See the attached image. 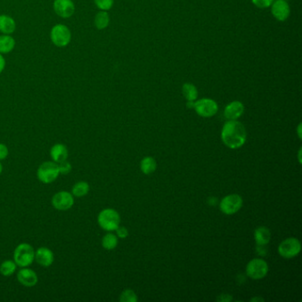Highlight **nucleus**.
I'll list each match as a JSON object with an SVG mask.
<instances>
[{
    "instance_id": "obj_11",
    "label": "nucleus",
    "mask_w": 302,
    "mask_h": 302,
    "mask_svg": "<svg viewBox=\"0 0 302 302\" xmlns=\"http://www.w3.org/2000/svg\"><path fill=\"white\" fill-rule=\"evenodd\" d=\"M17 280L24 286L33 287L38 282V276L36 273L30 268H20V270L17 273Z\"/></svg>"
},
{
    "instance_id": "obj_8",
    "label": "nucleus",
    "mask_w": 302,
    "mask_h": 302,
    "mask_svg": "<svg viewBox=\"0 0 302 302\" xmlns=\"http://www.w3.org/2000/svg\"><path fill=\"white\" fill-rule=\"evenodd\" d=\"M300 250H302L300 242L295 238H287L279 244L278 246L279 254L286 259H290L298 256Z\"/></svg>"
},
{
    "instance_id": "obj_34",
    "label": "nucleus",
    "mask_w": 302,
    "mask_h": 302,
    "mask_svg": "<svg viewBox=\"0 0 302 302\" xmlns=\"http://www.w3.org/2000/svg\"><path fill=\"white\" fill-rule=\"evenodd\" d=\"M252 300V302H256V300H262V302H264V298H252V300Z\"/></svg>"
},
{
    "instance_id": "obj_12",
    "label": "nucleus",
    "mask_w": 302,
    "mask_h": 302,
    "mask_svg": "<svg viewBox=\"0 0 302 302\" xmlns=\"http://www.w3.org/2000/svg\"><path fill=\"white\" fill-rule=\"evenodd\" d=\"M35 262L42 267H50L54 262V254L49 248L41 246L35 251Z\"/></svg>"
},
{
    "instance_id": "obj_22",
    "label": "nucleus",
    "mask_w": 302,
    "mask_h": 302,
    "mask_svg": "<svg viewBox=\"0 0 302 302\" xmlns=\"http://www.w3.org/2000/svg\"><path fill=\"white\" fill-rule=\"evenodd\" d=\"M156 166H157V164L152 157H146L141 160V163H140L141 170L144 174H146L154 173L156 170Z\"/></svg>"
},
{
    "instance_id": "obj_15",
    "label": "nucleus",
    "mask_w": 302,
    "mask_h": 302,
    "mask_svg": "<svg viewBox=\"0 0 302 302\" xmlns=\"http://www.w3.org/2000/svg\"><path fill=\"white\" fill-rule=\"evenodd\" d=\"M244 111V105L240 101H233L226 106L224 109V116L230 120H236L243 114Z\"/></svg>"
},
{
    "instance_id": "obj_33",
    "label": "nucleus",
    "mask_w": 302,
    "mask_h": 302,
    "mask_svg": "<svg viewBox=\"0 0 302 302\" xmlns=\"http://www.w3.org/2000/svg\"><path fill=\"white\" fill-rule=\"evenodd\" d=\"M4 66H6V60H4V57L0 54V74L3 72Z\"/></svg>"
},
{
    "instance_id": "obj_35",
    "label": "nucleus",
    "mask_w": 302,
    "mask_h": 302,
    "mask_svg": "<svg viewBox=\"0 0 302 302\" xmlns=\"http://www.w3.org/2000/svg\"><path fill=\"white\" fill-rule=\"evenodd\" d=\"M2 171H3V166H2V163L0 162V174L2 173Z\"/></svg>"
},
{
    "instance_id": "obj_4",
    "label": "nucleus",
    "mask_w": 302,
    "mask_h": 302,
    "mask_svg": "<svg viewBox=\"0 0 302 302\" xmlns=\"http://www.w3.org/2000/svg\"><path fill=\"white\" fill-rule=\"evenodd\" d=\"M187 106L195 109L198 116L202 117H212L218 111V105L216 102L211 98H202L200 100L188 101Z\"/></svg>"
},
{
    "instance_id": "obj_26",
    "label": "nucleus",
    "mask_w": 302,
    "mask_h": 302,
    "mask_svg": "<svg viewBox=\"0 0 302 302\" xmlns=\"http://www.w3.org/2000/svg\"><path fill=\"white\" fill-rule=\"evenodd\" d=\"M138 297L136 294L132 290H125L122 292L120 296V302H136Z\"/></svg>"
},
{
    "instance_id": "obj_30",
    "label": "nucleus",
    "mask_w": 302,
    "mask_h": 302,
    "mask_svg": "<svg viewBox=\"0 0 302 302\" xmlns=\"http://www.w3.org/2000/svg\"><path fill=\"white\" fill-rule=\"evenodd\" d=\"M8 154H9V151L8 146L4 144L0 143V162L6 159Z\"/></svg>"
},
{
    "instance_id": "obj_19",
    "label": "nucleus",
    "mask_w": 302,
    "mask_h": 302,
    "mask_svg": "<svg viewBox=\"0 0 302 302\" xmlns=\"http://www.w3.org/2000/svg\"><path fill=\"white\" fill-rule=\"evenodd\" d=\"M16 46V40L9 35L0 36V54H8Z\"/></svg>"
},
{
    "instance_id": "obj_16",
    "label": "nucleus",
    "mask_w": 302,
    "mask_h": 302,
    "mask_svg": "<svg viewBox=\"0 0 302 302\" xmlns=\"http://www.w3.org/2000/svg\"><path fill=\"white\" fill-rule=\"evenodd\" d=\"M50 156L52 162L58 163L68 160V150L64 144H55L50 150Z\"/></svg>"
},
{
    "instance_id": "obj_17",
    "label": "nucleus",
    "mask_w": 302,
    "mask_h": 302,
    "mask_svg": "<svg viewBox=\"0 0 302 302\" xmlns=\"http://www.w3.org/2000/svg\"><path fill=\"white\" fill-rule=\"evenodd\" d=\"M16 24L14 20L10 16H0V31L4 35H10L16 31Z\"/></svg>"
},
{
    "instance_id": "obj_25",
    "label": "nucleus",
    "mask_w": 302,
    "mask_h": 302,
    "mask_svg": "<svg viewBox=\"0 0 302 302\" xmlns=\"http://www.w3.org/2000/svg\"><path fill=\"white\" fill-rule=\"evenodd\" d=\"M101 244L106 250H112L116 248L117 244H118V238L116 235H114L112 233H108L103 236Z\"/></svg>"
},
{
    "instance_id": "obj_29",
    "label": "nucleus",
    "mask_w": 302,
    "mask_h": 302,
    "mask_svg": "<svg viewBox=\"0 0 302 302\" xmlns=\"http://www.w3.org/2000/svg\"><path fill=\"white\" fill-rule=\"evenodd\" d=\"M252 2L257 8H267L272 6L274 0H252Z\"/></svg>"
},
{
    "instance_id": "obj_7",
    "label": "nucleus",
    "mask_w": 302,
    "mask_h": 302,
    "mask_svg": "<svg viewBox=\"0 0 302 302\" xmlns=\"http://www.w3.org/2000/svg\"><path fill=\"white\" fill-rule=\"evenodd\" d=\"M74 203V197L70 192L62 190L55 194L52 198V205L58 211L70 210Z\"/></svg>"
},
{
    "instance_id": "obj_28",
    "label": "nucleus",
    "mask_w": 302,
    "mask_h": 302,
    "mask_svg": "<svg viewBox=\"0 0 302 302\" xmlns=\"http://www.w3.org/2000/svg\"><path fill=\"white\" fill-rule=\"evenodd\" d=\"M94 2L101 11H108L114 4V0H94Z\"/></svg>"
},
{
    "instance_id": "obj_31",
    "label": "nucleus",
    "mask_w": 302,
    "mask_h": 302,
    "mask_svg": "<svg viewBox=\"0 0 302 302\" xmlns=\"http://www.w3.org/2000/svg\"><path fill=\"white\" fill-rule=\"evenodd\" d=\"M116 230L117 236L120 238H125L128 236V230L125 227H120L119 226Z\"/></svg>"
},
{
    "instance_id": "obj_3",
    "label": "nucleus",
    "mask_w": 302,
    "mask_h": 302,
    "mask_svg": "<svg viewBox=\"0 0 302 302\" xmlns=\"http://www.w3.org/2000/svg\"><path fill=\"white\" fill-rule=\"evenodd\" d=\"M120 217L116 210L106 208L98 214V224L106 232H114L120 226Z\"/></svg>"
},
{
    "instance_id": "obj_5",
    "label": "nucleus",
    "mask_w": 302,
    "mask_h": 302,
    "mask_svg": "<svg viewBox=\"0 0 302 302\" xmlns=\"http://www.w3.org/2000/svg\"><path fill=\"white\" fill-rule=\"evenodd\" d=\"M36 176L39 181L46 184L54 182L60 176L58 164L54 162H44L38 166Z\"/></svg>"
},
{
    "instance_id": "obj_21",
    "label": "nucleus",
    "mask_w": 302,
    "mask_h": 302,
    "mask_svg": "<svg viewBox=\"0 0 302 302\" xmlns=\"http://www.w3.org/2000/svg\"><path fill=\"white\" fill-rule=\"evenodd\" d=\"M17 267L14 260H6L0 264V274L4 276H11L16 273Z\"/></svg>"
},
{
    "instance_id": "obj_13",
    "label": "nucleus",
    "mask_w": 302,
    "mask_h": 302,
    "mask_svg": "<svg viewBox=\"0 0 302 302\" xmlns=\"http://www.w3.org/2000/svg\"><path fill=\"white\" fill-rule=\"evenodd\" d=\"M290 6L286 0H276L272 4V12L279 22H284L290 16Z\"/></svg>"
},
{
    "instance_id": "obj_2",
    "label": "nucleus",
    "mask_w": 302,
    "mask_h": 302,
    "mask_svg": "<svg viewBox=\"0 0 302 302\" xmlns=\"http://www.w3.org/2000/svg\"><path fill=\"white\" fill-rule=\"evenodd\" d=\"M14 260L18 267H30L35 262L34 248L28 243L18 244L14 251Z\"/></svg>"
},
{
    "instance_id": "obj_18",
    "label": "nucleus",
    "mask_w": 302,
    "mask_h": 302,
    "mask_svg": "<svg viewBox=\"0 0 302 302\" xmlns=\"http://www.w3.org/2000/svg\"><path fill=\"white\" fill-rule=\"evenodd\" d=\"M272 238V234L268 228L266 227H259L254 230V240L258 246L267 244Z\"/></svg>"
},
{
    "instance_id": "obj_14",
    "label": "nucleus",
    "mask_w": 302,
    "mask_h": 302,
    "mask_svg": "<svg viewBox=\"0 0 302 302\" xmlns=\"http://www.w3.org/2000/svg\"><path fill=\"white\" fill-rule=\"evenodd\" d=\"M54 11L62 18H70L74 14V4L72 0H55Z\"/></svg>"
},
{
    "instance_id": "obj_1",
    "label": "nucleus",
    "mask_w": 302,
    "mask_h": 302,
    "mask_svg": "<svg viewBox=\"0 0 302 302\" xmlns=\"http://www.w3.org/2000/svg\"><path fill=\"white\" fill-rule=\"evenodd\" d=\"M222 140L228 148H241L246 140V130L244 125L236 120H228L222 130Z\"/></svg>"
},
{
    "instance_id": "obj_23",
    "label": "nucleus",
    "mask_w": 302,
    "mask_h": 302,
    "mask_svg": "<svg viewBox=\"0 0 302 302\" xmlns=\"http://www.w3.org/2000/svg\"><path fill=\"white\" fill-rule=\"evenodd\" d=\"M182 94L188 101H195L198 98V90L196 86L190 84V82H186L182 88Z\"/></svg>"
},
{
    "instance_id": "obj_32",
    "label": "nucleus",
    "mask_w": 302,
    "mask_h": 302,
    "mask_svg": "<svg viewBox=\"0 0 302 302\" xmlns=\"http://www.w3.org/2000/svg\"><path fill=\"white\" fill-rule=\"evenodd\" d=\"M219 302H230L232 300V297L228 294H222L219 298H217Z\"/></svg>"
},
{
    "instance_id": "obj_6",
    "label": "nucleus",
    "mask_w": 302,
    "mask_h": 302,
    "mask_svg": "<svg viewBox=\"0 0 302 302\" xmlns=\"http://www.w3.org/2000/svg\"><path fill=\"white\" fill-rule=\"evenodd\" d=\"M50 40L56 46H66L71 41L70 28L63 24L56 25L50 31Z\"/></svg>"
},
{
    "instance_id": "obj_27",
    "label": "nucleus",
    "mask_w": 302,
    "mask_h": 302,
    "mask_svg": "<svg viewBox=\"0 0 302 302\" xmlns=\"http://www.w3.org/2000/svg\"><path fill=\"white\" fill-rule=\"evenodd\" d=\"M57 164H58L60 174H70L71 170H72V165H71V163H70L68 160H62V162L57 163Z\"/></svg>"
},
{
    "instance_id": "obj_9",
    "label": "nucleus",
    "mask_w": 302,
    "mask_h": 302,
    "mask_svg": "<svg viewBox=\"0 0 302 302\" xmlns=\"http://www.w3.org/2000/svg\"><path fill=\"white\" fill-rule=\"evenodd\" d=\"M268 272V264L262 259H254L246 266V275L250 278L258 280L266 276Z\"/></svg>"
},
{
    "instance_id": "obj_20",
    "label": "nucleus",
    "mask_w": 302,
    "mask_h": 302,
    "mask_svg": "<svg viewBox=\"0 0 302 302\" xmlns=\"http://www.w3.org/2000/svg\"><path fill=\"white\" fill-rule=\"evenodd\" d=\"M90 184L86 181H78L76 182L73 187L71 194L76 198H82L89 194Z\"/></svg>"
},
{
    "instance_id": "obj_10",
    "label": "nucleus",
    "mask_w": 302,
    "mask_h": 302,
    "mask_svg": "<svg viewBox=\"0 0 302 302\" xmlns=\"http://www.w3.org/2000/svg\"><path fill=\"white\" fill-rule=\"evenodd\" d=\"M243 205L242 198L238 194H230L222 200L220 210L226 214H233L240 210Z\"/></svg>"
},
{
    "instance_id": "obj_24",
    "label": "nucleus",
    "mask_w": 302,
    "mask_h": 302,
    "mask_svg": "<svg viewBox=\"0 0 302 302\" xmlns=\"http://www.w3.org/2000/svg\"><path fill=\"white\" fill-rule=\"evenodd\" d=\"M110 18L106 11H101L98 12L97 16H95L94 24L98 30H104L109 25Z\"/></svg>"
}]
</instances>
